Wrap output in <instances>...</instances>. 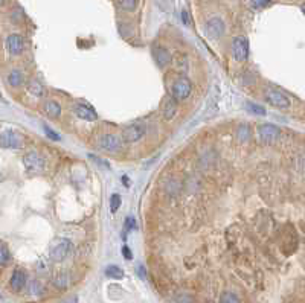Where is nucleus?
Returning <instances> with one entry per match:
<instances>
[{
    "mask_svg": "<svg viewBox=\"0 0 305 303\" xmlns=\"http://www.w3.org/2000/svg\"><path fill=\"white\" fill-rule=\"evenodd\" d=\"M250 3H252V8L262 9V8H266L267 5H270L272 0H250Z\"/></svg>",
    "mask_w": 305,
    "mask_h": 303,
    "instance_id": "obj_27",
    "label": "nucleus"
},
{
    "mask_svg": "<svg viewBox=\"0 0 305 303\" xmlns=\"http://www.w3.org/2000/svg\"><path fill=\"white\" fill-rule=\"evenodd\" d=\"M73 113L79 117V119L87 121V122H95L98 119V114L94 110V107L86 102H76L73 105Z\"/></svg>",
    "mask_w": 305,
    "mask_h": 303,
    "instance_id": "obj_8",
    "label": "nucleus"
},
{
    "mask_svg": "<svg viewBox=\"0 0 305 303\" xmlns=\"http://www.w3.org/2000/svg\"><path fill=\"white\" fill-rule=\"evenodd\" d=\"M174 65H176V69L177 70H187L188 69V58H187V55L185 54H179L176 58H174Z\"/></svg>",
    "mask_w": 305,
    "mask_h": 303,
    "instance_id": "obj_21",
    "label": "nucleus"
},
{
    "mask_svg": "<svg viewBox=\"0 0 305 303\" xmlns=\"http://www.w3.org/2000/svg\"><path fill=\"white\" fill-rule=\"evenodd\" d=\"M72 250V242L69 239H60L50 250V259L55 262H61L69 256Z\"/></svg>",
    "mask_w": 305,
    "mask_h": 303,
    "instance_id": "obj_7",
    "label": "nucleus"
},
{
    "mask_svg": "<svg viewBox=\"0 0 305 303\" xmlns=\"http://www.w3.org/2000/svg\"><path fill=\"white\" fill-rule=\"evenodd\" d=\"M135 226H136V221L131 218V216H128L127 219H125V232H130V230H133L135 229Z\"/></svg>",
    "mask_w": 305,
    "mask_h": 303,
    "instance_id": "obj_31",
    "label": "nucleus"
},
{
    "mask_svg": "<svg viewBox=\"0 0 305 303\" xmlns=\"http://www.w3.org/2000/svg\"><path fill=\"white\" fill-rule=\"evenodd\" d=\"M119 207H121V195L113 194L110 196V210H112V214H116Z\"/></svg>",
    "mask_w": 305,
    "mask_h": 303,
    "instance_id": "obj_25",
    "label": "nucleus"
},
{
    "mask_svg": "<svg viewBox=\"0 0 305 303\" xmlns=\"http://www.w3.org/2000/svg\"><path fill=\"white\" fill-rule=\"evenodd\" d=\"M122 255H124V258H125L127 260H131V259H133V253H131V250H130L127 245L122 247Z\"/></svg>",
    "mask_w": 305,
    "mask_h": 303,
    "instance_id": "obj_32",
    "label": "nucleus"
},
{
    "mask_svg": "<svg viewBox=\"0 0 305 303\" xmlns=\"http://www.w3.org/2000/svg\"><path fill=\"white\" fill-rule=\"evenodd\" d=\"M157 2H159V5L162 6V9L171 11L172 9V2H174V0H157Z\"/></svg>",
    "mask_w": 305,
    "mask_h": 303,
    "instance_id": "obj_30",
    "label": "nucleus"
},
{
    "mask_svg": "<svg viewBox=\"0 0 305 303\" xmlns=\"http://www.w3.org/2000/svg\"><path fill=\"white\" fill-rule=\"evenodd\" d=\"M138 273H139V276H141V279H145V278H147V271H145V268H143L142 265L138 267Z\"/></svg>",
    "mask_w": 305,
    "mask_h": 303,
    "instance_id": "obj_33",
    "label": "nucleus"
},
{
    "mask_svg": "<svg viewBox=\"0 0 305 303\" xmlns=\"http://www.w3.org/2000/svg\"><path fill=\"white\" fill-rule=\"evenodd\" d=\"M153 57H154L156 64H157L161 69H165L166 65L171 63V54H169V50H166V49L162 47V46L153 47Z\"/></svg>",
    "mask_w": 305,
    "mask_h": 303,
    "instance_id": "obj_14",
    "label": "nucleus"
},
{
    "mask_svg": "<svg viewBox=\"0 0 305 303\" xmlns=\"http://www.w3.org/2000/svg\"><path fill=\"white\" fill-rule=\"evenodd\" d=\"M28 93L29 95H32V96H35V98H42L43 95H45V87H43V84L40 83V81H37V80H31L29 83H28Z\"/></svg>",
    "mask_w": 305,
    "mask_h": 303,
    "instance_id": "obj_18",
    "label": "nucleus"
},
{
    "mask_svg": "<svg viewBox=\"0 0 305 303\" xmlns=\"http://www.w3.org/2000/svg\"><path fill=\"white\" fill-rule=\"evenodd\" d=\"M182 20H183V23L185 24H189V17H188V12L187 11H182Z\"/></svg>",
    "mask_w": 305,
    "mask_h": 303,
    "instance_id": "obj_34",
    "label": "nucleus"
},
{
    "mask_svg": "<svg viewBox=\"0 0 305 303\" xmlns=\"http://www.w3.org/2000/svg\"><path fill=\"white\" fill-rule=\"evenodd\" d=\"M179 110V99H176L174 96H166L162 105V116L165 121H171L174 119V116Z\"/></svg>",
    "mask_w": 305,
    "mask_h": 303,
    "instance_id": "obj_12",
    "label": "nucleus"
},
{
    "mask_svg": "<svg viewBox=\"0 0 305 303\" xmlns=\"http://www.w3.org/2000/svg\"><path fill=\"white\" fill-rule=\"evenodd\" d=\"M116 3L122 11H127V12L136 9V0H116Z\"/></svg>",
    "mask_w": 305,
    "mask_h": 303,
    "instance_id": "obj_22",
    "label": "nucleus"
},
{
    "mask_svg": "<svg viewBox=\"0 0 305 303\" xmlns=\"http://www.w3.org/2000/svg\"><path fill=\"white\" fill-rule=\"evenodd\" d=\"M220 303H241V300L236 297V294L226 291L220 296Z\"/></svg>",
    "mask_w": 305,
    "mask_h": 303,
    "instance_id": "obj_24",
    "label": "nucleus"
},
{
    "mask_svg": "<svg viewBox=\"0 0 305 303\" xmlns=\"http://www.w3.org/2000/svg\"><path fill=\"white\" fill-rule=\"evenodd\" d=\"M54 285L57 288H66L69 285V276L68 274H58L54 279Z\"/></svg>",
    "mask_w": 305,
    "mask_h": 303,
    "instance_id": "obj_26",
    "label": "nucleus"
},
{
    "mask_svg": "<svg viewBox=\"0 0 305 303\" xmlns=\"http://www.w3.org/2000/svg\"><path fill=\"white\" fill-rule=\"evenodd\" d=\"M23 166L26 168V171H29V173H40V171H43L45 168V160L43 157L40 155L37 151H29L23 155Z\"/></svg>",
    "mask_w": 305,
    "mask_h": 303,
    "instance_id": "obj_5",
    "label": "nucleus"
},
{
    "mask_svg": "<svg viewBox=\"0 0 305 303\" xmlns=\"http://www.w3.org/2000/svg\"><path fill=\"white\" fill-rule=\"evenodd\" d=\"M246 108L250 111V113H254V114H258V116H266V108L262 107V105H258V104H252V102H247L246 104Z\"/></svg>",
    "mask_w": 305,
    "mask_h": 303,
    "instance_id": "obj_23",
    "label": "nucleus"
},
{
    "mask_svg": "<svg viewBox=\"0 0 305 303\" xmlns=\"http://www.w3.org/2000/svg\"><path fill=\"white\" fill-rule=\"evenodd\" d=\"M145 133H147L145 125L141 122H135L122 130V140L125 143H135V142L141 140L145 136Z\"/></svg>",
    "mask_w": 305,
    "mask_h": 303,
    "instance_id": "obj_4",
    "label": "nucleus"
},
{
    "mask_svg": "<svg viewBox=\"0 0 305 303\" xmlns=\"http://www.w3.org/2000/svg\"><path fill=\"white\" fill-rule=\"evenodd\" d=\"M191 91H192V84H191V81L188 80V78L180 76L179 80H177L174 84H172L171 95L174 96L176 99H179V101H185V99H188V98H189Z\"/></svg>",
    "mask_w": 305,
    "mask_h": 303,
    "instance_id": "obj_3",
    "label": "nucleus"
},
{
    "mask_svg": "<svg viewBox=\"0 0 305 303\" xmlns=\"http://www.w3.org/2000/svg\"><path fill=\"white\" fill-rule=\"evenodd\" d=\"M302 12H304V14H305V3L302 5Z\"/></svg>",
    "mask_w": 305,
    "mask_h": 303,
    "instance_id": "obj_38",
    "label": "nucleus"
},
{
    "mask_svg": "<svg viewBox=\"0 0 305 303\" xmlns=\"http://www.w3.org/2000/svg\"><path fill=\"white\" fill-rule=\"evenodd\" d=\"M249 136H250V131H249V128H247V125H241L240 128H238V139L240 140H247L249 139Z\"/></svg>",
    "mask_w": 305,
    "mask_h": 303,
    "instance_id": "obj_28",
    "label": "nucleus"
},
{
    "mask_svg": "<svg viewBox=\"0 0 305 303\" xmlns=\"http://www.w3.org/2000/svg\"><path fill=\"white\" fill-rule=\"evenodd\" d=\"M264 99L267 101V104H270L272 107L275 108H281V110H285V108H290V99L282 93V91L276 90V88H267L264 91Z\"/></svg>",
    "mask_w": 305,
    "mask_h": 303,
    "instance_id": "obj_1",
    "label": "nucleus"
},
{
    "mask_svg": "<svg viewBox=\"0 0 305 303\" xmlns=\"http://www.w3.org/2000/svg\"><path fill=\"white\" fill-rule=\"evenodd\" d=\"M299 166H301V169L305 173V155H302L301 157V162H299Z\"/></svg>",
    "mask_w": 305,
    "mask_h": 303,
    "instance_id": "obj_35",
    "label": "nucleus"
},
{
    "mask_svg": "<svg viewBox=\"0 0 305 303\" xmlns=\"http://www.w3.org/2000/svg\"><path fill=\"white\" fill-rule=\"evenodd\" d=\"M45 133H46V136L49 137V139H52V140H60L61 137H60V134H57L54 130L52 128H49L47 125H45Z\"/></svg>",
    "mask_w": 305,
    "mask_h": 303,
    "instance_id": "obj_29",
    "label": "nucleus"
},
{
    "mask_svg": "<svg viewBox=\"0 0 305 303\" xmlns=\"http://www.w3.org/2000/svg\"><path fill=\"white\" fill-rule=\"evenodd\" d=\"M6 49L11 55H20L24 50V38L19 34H11L6 38Z\"/></svg>",
    "mask_w": 305,
    "mask_h": 303,
    "instance_id": "obj_11",
    "label": "nucleus"
},
{
    "mask_svg": "<svg viewBox=\"0 0 305 303\" xmlns=\"http://www.w3.org/2000/svg\"><path fill=\"white\" fill-rule=\"evenodd\" d=\"M122 181H124L125 186H128V177H127V175H124V177H122Z\"/></svg>",
    "mask_w": 305,
    "mask_h": 303,
    "instance_id": "obj_37",
    "label": "nucleus"
},
{
    "mask_svg": "<svg viewBox=\"0 0 305 303\" xmlns=\"http://www.w3.org/2000/svg\"><path fill=\"white\" fill-rule=\"evenodd\" d=\"M99 147L109 152H116L121 150V139L116 134H104L99 139Z\"/></svg>",
    "mask_w": 305,
    "mask_h": 303,
    "instance_id": "obj_13",
    "label": "nucleus"
},
{
    "mask_svg": "<svg viewBox=\"0 0 305 303\" xmlns=\"http://www.w3.org/2000/svg\"><path fill=\"white\" fill-rule=\"evenodd\" d=\"M232 55L238 63H244L249 57V42L246 37L238 35L232 40Z\"/></svg>",
    "mask_w": 305,
    "mask_h": 303,
    "instance_id": "obj_2",
    "label": "nucleus"
},
{
    "mask_svg": "<svg viewBox=\"0 0 305 303\" xmlns=\"http://www.w3.org/2000/svg\"><path fill=\"white\" fill-rule=\"evenodd\" d=\"M258 136L262 143L273 145L280 139V128L273 124H262L258 127Z\"/></svg>",
    "mask_w": 305,
    "mask_h": 303,
    "instance_id": "obj_6",
    "label": "nucleus"
},
{
    "mask_svg": "<svg viewBox=\"0 0 305 303\" xmlns=\"http://www.w3.org/2000/svg\"><path fill=\"white\" fill-rule=\"evenodd\" d=\"M26 285V274L22 271V270H16L11 276V281H9V286L12 288V291H22Z\"/></svg>",
    "mask_w": 305,
    "mask_h": 303,
    "instance_id": "obj_16",
    "label": "nucleus"
},
{
    "mask_svg": "<svg viewBox=\"0 0 305 303\" xmlns=\"http://www.w3.org/2000/svg\"><path fill=\"white\" fill-rule=\"evenodd\" d=\"M206 34L209 38H212V40H218V38L223 37L224 34V23L221 19L218 17H214V19H211L208 20L206 23Z\"/></svg>",
    "mask_w": 305,
    "mask_h": 303,
    "instance_id": "obj_9",
    "label": "nucleus"
},
{
    "mask_svg": "<svg viewBox=\"0 0 305 303\" xmlns=\"http://www.w3.org/2000/svg\"><path fill=\"white\" fill-rule=\"evenodd\" d=\"M9 260H11V252L8 245L2 242V245H0V263H2V267H5Z\"/></svg>",
    "mask_w": 305,
    "mask_h": 303,
    "instance_id": "obj_20",
    "label": "nucleus"
},
{
    "mask_svg": "<svg viewBox=\"0 0 305 303\" xmlns=\"http://www.w3.org/2000/svg\"><path fill=\"white\" fill-rule=\"evenodd\" d=\"M105 274H107V278L110 279H122L124 278V271L119 268L117 265H109L105 268Z\"/></svg>",
    "mask_w": 305,
    "mask_h": 303,
    "instance_id": "obj_19",
    "label": "nucleus"
},
{
    "mask_svg": "<svg viewBox=\"0 0 305 303\" xmlns=\"http://www.w3.org/2000/svg\"><path fill=\"white\" fill-rule=\"evenodd\" d=\"M43 113L50 117V119H58L61 116V105L57 101L47 99L43 102Z\"/></svg>",
    "mask_w": 305,
    "mask_h": 303,
    "instance_id": "obj_15",
    "label": "nucleus"
},
{
    "mask_svg": "<svg viewBox=\"0 0 305 303\" xmlns=\"http://www.w3.org/2000/svg\"><path fill=\"white\" fill-rule=\"evenodd\" d=\"M61 303H78V299L73 296V297H70V299H68V300H64V302H61Z\"/></svg>",
    "mask_w": 305,
    "mask_h": 303,
    "instance_id": "obj_36",
    "label": "nucleus"
},
{
    "mask_svg": "<svg viewBox=\"0 0 305 303\" xmlns=\"http://www.w3.org/2000/svg\"><path fill=\"white\" fill-rule=\"evenodd\" d=\"M8 84L12 86V87H20L23 83H24V73L19 69H14V70H11L8 73Z\"/></svg>",
    "mask_w": 305,
    "mask_h": 303,
    "instance_id": "obj_17",
    "label": "nucleus"
},
{
    "mask_svg": "<svg viewBox=\"0 0 305 303\" xmlns=\"http://www.w3.org/2000/svg\"><path fill=\"white\" fill-rule=\"evenodd\" d=\"M0 140H2L3 148H20L23 145V137L12 130H5Z\"/></svg>",
    "mask_w": 305,
    "mask_h": 303,
    "instance_id": "obj_10",
    "label": "nucleus"
}]
</instances>
